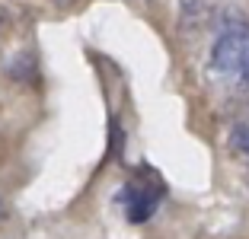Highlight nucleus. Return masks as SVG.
I'll use <instances>...</instances> for the list:
<instances>
[{
    "label": "nucleus",
    "mask_w": 249,
    "mask_h": 239,
    "mask_svg": "<svg viewBox=\"0 0 249 239\" xmlns=\"http://www.w3.org/2000/svg\"><path fill=\"white\" fill-rule=\"evenodd\" d=\"M211 67L224 80L249 89V22L230 13L211 48Z\"/></svg>",
    "instance_id": "f257e3e1"
},
{
    "label": "nucleus",
    "mask_w": 249,
    "mask_h": 239,
    "mask_svg": "<svg viewBox=\"0 0 249 239\" xmlns=\"http://www.w3.org/2000/svg\"><path fill=\"white\" fill-rule=\"evenodd\" d=\"M157 201H160V191H154V195H147L144 188H128V217L134 220V223H141V220H147L150 214H154Z\"/></svg>",
    "instance_id": "f03ea898"
},
{
    "label": "nucleus",
    "mask_w": 249,
    "mask_h": 239,
    "mask_svg": "<svg viewBox=\"0 0 249 239\" xmlns=\"http://www.w3.org/2000/svg\"><path fill=\"white\" fill-rule=\"evenodd\" d=\"M211 10H214V0H182V7H179L182 29H198L201 22H208Z\"/></svg>",
    "instance_id": "7ed1b4c3"
},
{
    "label": "nucleus",
    "mask_w": 249,
    "mask_h": 239,
    "mask_svg": "<svg viewBox=\"0 0 249 239\" xmlns=\"http://www.w3.org/2000/svg\"><path fill=\"white\" fill-rule=\"evenodd\" d=\"M230 144H233L236 153H243V156L249 159V128H236L233 134H230Z\"/></svg>",
    "instance_id": "20e7f679"
},
{
    "label": "nucleus",
    "mask_w": 249,
    "mask_h": 239,
    "mask_svg": "<svg viewBox=\"0 0 249 239\" xmlns=\"http://www.w3.org/2000/svg\"><path fill=\"white\" fill-rule=\"evenodd\" d=\"M3 214H7V207H3V198H0V217H3Z\"/></svg>",
    "instance_id": "39448f33"
}]
</instances>
